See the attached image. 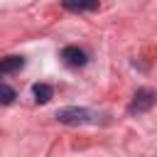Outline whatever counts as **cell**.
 <instances>
[{
    "label": "cell",
    "instance_id": "cell-1",
    "mask_svg": "<svg viewBox=\"0 0 157 157\" xmlns=\"http://www.w3.org/2000/svg\"><path fill=\"white\" fill-rule=\"evenodd\" d=\"M56 120L64 123V125H88V123H96V113L88 110V108L69 105V108H59L56 110Z\"/></svg>",
    "mask_w": 157,
    "mask_h": 157
},
{
    "label": "cell",
    "instance_id": "cell-2",
    "mask_svg": "<svg viewBox=\"0 0 157 157\" xmlns=\"http://www.w3.org/2000/svg\"><path fill=\"white\" fill-rule=\"evenodd\" d=\"M155 101H157V93L152 88H137L132 101H130V105H128V113H132V115L135 113H145V110H150L155 105Z\"/></svg>",
    "mask_w": 157,
    "mask_h": 157
},
{
    "label": "cell",
    "instance_id": "cell-3",
    "mask_svg": "<svg viewBox=\"0 0 157 157\" xmlns=\"http://www.w3.org/2000/svg\"><path fill=\"white\" fill-rule=\"evenodd\" d=\"M61 59H64V64H66V66H71V69H78V66H83V64L88 61L86 52H83V49H78V47H74V44L61 49Z\"/></svg>",
    "mask_w": 157,
    "mask_h": 157
},
{
    "label": "cell",
    "instance_id": "cell-4",
    "mask_svg": "<svg viewBox=\"0 0 157 157\" xmlns=\"http://www.w3.org/2000/svg\"><path fill=\"white\" fill-rule=\"evenodd\" d=\"M61 5L69 12H93V10H98L101 0H64Z\"/></svg>",
    "mask_w": 157,
    "mask_h": 157
},
{
    "label": "cell",
    "instance_id": "cell-5",
    "mask_svg": "<svg viewBox=\"0 0 157 157\" xmlns=\"http://www.w3.org/2000/svg\"><path fill=\"white\" fill-rule=\"evenodd\" d=\"M22 66H25V59L17 56V54H10V56L0 59V74H15V71H20Z\"/></svg>",
    "mask_w": 157,
    "mask_h": 157
},
{
    "label": "cell",
    "instance_id": "cell-6",
    "mask_svg": "<svg viewBox=\"0 0 157 157\" xmlns=\"http://www.w3.org/2000/svg\"><path fill=\"white\" fill-rule=\"evenodd\" d=\"M32 93H34V101L37 103H49L52 96H54V91H52L49 83H34L32 86Z\"/></svg>",
    "mask_w": 157,
    "mask_h": 157
},
{
    "label": "cell",
    "instance_id": "cell-7",
    "mask_svg": "<svg viewBox=\"0 0 157 157\" xmlns=\"http://www.w3.org/2000/svg\"><path fill=\"white\" fill-rule=\"evenodd\" d=\"M15 98H17L15 88H12V86H7V83H0V103H2V105H10Z\"/></svg>",
    "mask_w": 157,
    "mask_h": 157
}]
</instances>
